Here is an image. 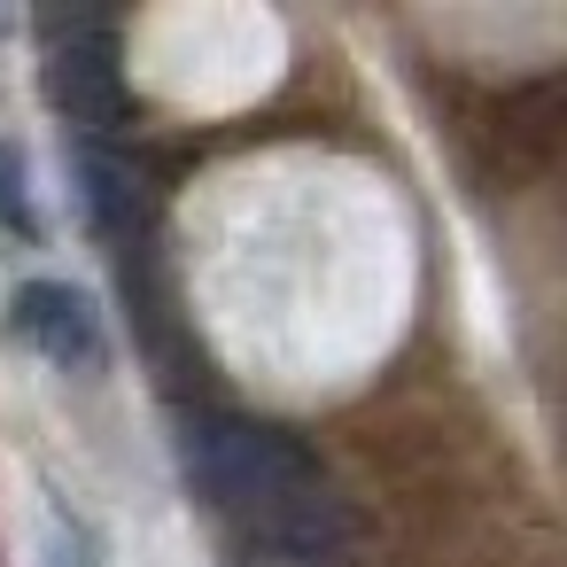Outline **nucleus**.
<instances>
[{"label": "nucleus", "instance_id": "obj_6", "mask_svg": "<svg viewBox=\"0 0 567 567\" xmlns=\"http://www.w3.org/2000/svg\"><path fill=\"white\" fill-rule=\"evenodd\" d=\"M241 567H342V551H303V544H272V536H257Z\"/></svg>", "mask_w": 567, "mask_h": 567}, {"label": "nucleus", "instance_id": "obj_1", "mask_svg": "<svg viewBox=\"0 0 567 567\" xmlns=\"http://www.w3.org/2000/svg\"><path fill=\"white\" fill-rule=\"evenodd\" d=\"M187 474H195V489H203L210 505L249 513L257 528H265L272 513L303 505L311 489H327V482H319V458H311L288 427L234 420V412L187 427Z\"/></svg>", "mask_w": 567, "mask_h": 567}, {"label": "nucleus", "instance_id": "obj_2", "mask_svg": "<svg viewBox=\"0 0 567 567\" xmlns=\"http://www.w3.org/2000/svg\"><path fill=\"white\" fill-rule=\"evenodd\" d=\"M48 71H40V86H48V102L71 117V125H86V133H117L125 125V110H133V94H125V71H117V40L102 32V24H48Z\"/></svg>", "mask_w": 567, "mask_h": 567}, {"label": "nucleus", "instance_id": "obj_5", "mask_svg": "<svg viewBox=\"0 0 567 567\" xmlns=\"http://www.w3.org/2000/svg\"><path fill=\"white\" fill-rule=\"evenodd\" d=\"M0 234H40V210H32V187H24V156L0 141Z\"/></svg>", "mask_w": 567, "mask_h": 567}, {"label": "nucleus", "instance_id": "obj_4", "mask_svg": "<svg viewBox=\"0 0 567 567\" xmlns=\"http://www.w3.org/2000/svg\"><path fill=\"white\" fill-rule=\"evenodd\" d=\"M86 203H94V218H102V234H133L141 226V179H133V164H117V156H102V148H86Z\"/></svg>", "mask_w": 567, "mask_h": 567}, {"label": "nucleus", "instance_id": "obj_3", "mask_svg": "<svg viewBox=\"0 0 567 567\" xmlns=\"http://www.w3.org/2000/svg\"><path fill=\"white\" fill-rule=\"evenodd\" d=\"M9 327H17L40 358H55V365H79V373L102 365V319H94V303H86L79 288H63V280H24L17 303H9Z\"/></svg>", "mask_w": 567, "mask_h": 567}, {"label": "nucleus", "instance_id": "obj_7", "mask_svg": "<svg viewBox=\"0 0 567 567\" xmlns=\"http://www.w3.org/2000/svg\"><path fill=\"white\" fill-rule=\"evenodd\" d=\"M0 32H9V17H0Z\"/></svg>", "mask_w": 567, "mask_h": 567}]
</instances>
